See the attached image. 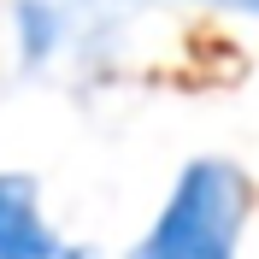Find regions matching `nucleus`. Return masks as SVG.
Masks as SVG:
<instances>
[{"mask_svg": "<svg viewBox=\"0 0 259 259\" xmlns=\"http://www.w3.org/2000/svg\"><path fill=\"white\" fill-rule=\"evenodd\" d=\"M247 218V177L230 159H194L159 206L153 230L130 247V259H236Z\"/></svg>", "mask_w": 259, "mask_h": 259, "instance_id": "f257e3e1", "label": "nucleus"}, {"mask_svg": "<svg viewBox=\"0 0 259 259\" xmlns=\"http://www.w3.org/2000/svg\"><path fill=\"white\" fill-rule=\"evenodd\" d=\"M212 6H236V12H259V0H212Z\"/></svg>", "mask_w": 259, "mask_h": 259, "instance_id": "20e7f679", "label": "nucleus"}, {"mask_svg": "<svg viewBox=\"0 0 259 259\" xmlns=\"http://www.w3.org/2000/svg\"><path fill=\"white\" fill-rule=\"evenodd\" d=\"M18 35H24V59H48L53 41H59V18H53V6L24 0V6H18Z\"/></svg>", "mask_w": 259, "mask_h": 259, "instance_id": "7ed1b4c3", "label": "nucleus"}, {"mask_svg": "<svg viewBox=\"0 0 259 259\" xmlns=\"http://www.w3.org/2000/svg\"><path fill=\"white\" fill-rule=\"evenodd\" d=\"M0 259H65V242L41 218L35 183L0 171Z\"/></svg>", "mask_w": 259, "mask_h": 259, "instance_id": "f03ea898", "label": "nucleus"}]
</instances>
